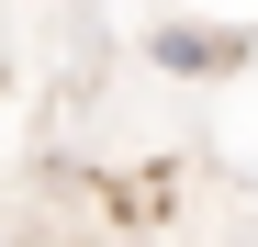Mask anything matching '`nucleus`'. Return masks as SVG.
<instances>
[{"label":"nucleus","mask_w":258,"mask_h":247,"mask_svg":"<svg viewBox=\"0 0 258 247\" xmlns=\"http://www.w3.org/2000/svg\"><path fill=\"white\" fill-rule=\"evenodd\" d=\"M146 56H157L168 79H213V68H236L247 45H236V34H202V23H157V34H146Z\"/></svg>","instance_id":"nucleus-1"}]
</instances>
